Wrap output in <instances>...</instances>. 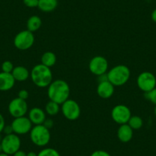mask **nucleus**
Returning <instances> with one entry per match:
<instances>
[{
  "mask_svg": "<svg viewBox=\"0 0 156 156\" xmlns=\"http://www.w3.org/2000/svg\"><path fill=\"white\" fill-rule=\"evenodd\" d=\"M70 86L64 80H55L48 87V97L49 100L61 105L69 99Z\"/></svg>",
  "mask_w": 156,
  "mask_h": 156,
  "instance_id": "f257e3e1",
  "label": "nucleus"
},
{
  "mask_svg": "<svg viewBox=\"0 0 156 156\" xmlns=\"http://www.w3.org/2000/svg\"><path fill=\"white\" fill-rule=\"evenodd\" d=\"M30 77L34 84L40 88L48 87L53 81V73L51 68L42 64H37L31 69Z\"/></svg>",
  "mask_w": 156,
  "mask_h": 156,
  "instance_id": "f03ea898",
  "label": "nucleus"
},
{
  "mask_svg": "<svg viewBox=\"0 0 156 156\" xmlns=\"http://www.w3.org/2000/svg\"><path fill=\"white\" fill-rule=\"evenodd\" d=\"M107 77L114 87L122 86L129 80L130 70L124 64H119L107 71Z\"/></svg>",
  "mask_w": 156,
  "mask_h": 156,
  "instance_id": "7ed1b4c3",
  "label": "nucleus"
},
{
  "mask_svg": "<svg viewBox=\"0 0 156 156\" xmlns=\"http://www.w3.org/2000/svg\"><path fill=\"white\" fill-rule=\"evenodd\" d=\"M29 133L31 141L37 146L44 147L50 142V129L46 128L44 126H34Z\"/></svg>",
  "mask_w": 156,
  "mask_h": 156,
  "instance_id": "20e7f679",
  "label": "nucleus"
},
{
  "mask_svg": "<svg viewBox=\"0 0 156 156\" xmlns=\"http://www.w3.org/2000/svg\"><path fill=\"white\" fill-rule=\"evenodd\" d=\"M34 37L33 32H31L28 30H24L18 33L14 37L15 47L21 51H26L31 48L34 43Z\"/></svg>",
  "mask_w": 156,
  "mask_h": 156,
  "instance_id": "39448f33",
  "label": "nucleus"
},
{
  "mask_svg": "<svg viewBox=\"0 0 156 156\" xmlns=\"http://www.w3.org/2000/svg\"><path fill=\"white\" fill-rule=\"evenodd\" d=\"M2 151L5 154L12 155L14 153L20 150L21 139L18 135L12 133L9 135H5L1 142Z\"/></svg>",
  "mask_w": 156,
  "mask_h": 156,
  "instance_id": "423d86ee",
  "label": "nucleus"
},
{
  "mask_svg": "<svg viewBox=\"0 0 156 156\" xmlns=\"http://www.w3.org/2000/svg\"><path fill=\"white\" fill-rule=\"evenodd\" d=\"M61 110L63 115L68 120H76L80 115V107L76 101L68 99L61 104Z\"/></svg>",
  "mask_w": 156,
  "mask_h": 156,
  "instance_id": "0eeeda50",
  "label": "nucleus"
},
{
  "mask_svg": "<svg viewBox=\"0 0 156 156\" xmlns=\"http://www.w3.org/2000/svg\"><path fill=\"white\" fill-rule=\"evenodd\" d=\"M131 116V110L126 105H116L111 111V117L112 120L119 125L128 123Z\"/></svg>",
  "mask_w": 156,
  "mask_h": 156,
  "instance_id": "6e6552de",
  "label": "nucleus"
},
{
  "mask_svg": "<svg viewBox=\"0 0 156 156\" xmlns=\"http://www.w3.org/2000/svg\"><path fill=\"white\" fill-rule=\"evenodd\" d=\"M136 83L142 92L148 93L156 87V77L151 72H142L138 76Z\"/></svg>",
  "mask_w": 156,
  "mask_h": 156,
  "instance_id": "1a4fd4ad",
  "label": "nucleus"
},
{
  "mask_svg": "<svg viewBox=\"0 0 156 156\" xmlns=\"http://www.w3.org/2000/svg\"><path fill=\"white\" fill-rule=\"evenodd\" d=\"M8 110L10 115L14 118L25 116L28 112V103L26 100L16 97L9 103Z\"/></svg>",
  "mask_w": 156,
  "mask_h": 156,
  "instance_id": "9d476101",
  "label": "nucleus"
},
{
  "mask_svg": "<svg viewBox=\"0 0 156 156\" xmlns=\"http://www.w3.org/2000/svg\"><path fill=\"white\" fill-rule=\"evenodd\" d=\"M109 67L108 61L103 56H95L90 61L89 70L96 76L106 73Z\"/></svg>",
  "mask_w": 156,
  "mask_h": 156,
  "instance_id": "9b49d317",
  "label": "nucleus"
},
{
  "mask_svg": "<svg viewBox=\"0 0 156 156\" xmlns=\"http://www.w3.org/2000/svg\"><path fill=\"white\" fill-rule=\"evenodd\" d=\"M12 127L13 133L15 134L20 136V135H25L30 133L33 127V124L28 119V116H21L18 118H14L11 123Z\"/></svg>",
  "mask_w": 156,
  "mask_h": 156,
  "instance_id": "f8f14e48",
  "label": "nucleus"
},
{
  "mask_svg": "<svg viewBox=\"0 0 156 156\" xmlns=\"http://www.w3.org/2000/svg\"><path fill=\"white\" fill-rule=\"evenodd\" d=\"M28 117L34 126L42 125L46 119V112L39 107H33L28 112Z\"/></svg>",
  "mask_w": 156,
  "mask_h": 156,
  "instance_id": "ddd939ff",
  "label": "nucleus"
},
{
  "mask_svg": "<svg viewBox=\"0 0 156 156\" xmlns=\"http://www.w3.org/2000/svg\"><path fill=\"white\" fill-rule=\"evenodd\" d=\"M114 91H115V87L109 80L99 83L97 88V94L100 98L103 99L110 98L113 95Z\"/></svg>",
  "mask_w": 156,
  "mask_h": 156,
  "instance_id": "4468645a",
  "label": "nucleus"
},
{
  "mask_svg": "<svg viewBox=\"0 0 156 156\" xmlns=\"http://www.w3.org/2000/svg\"><path fill=\"white\" fill-rule=\"evenodd\" d=\"M117 137L120 142L124 143L130 142L133 137V129L127 123L119 125L117 130Z\"/></svg>",
  "mask_w": 156,
  "mask_h": 156,
  "instance_id": "2eb2a0df",
  "label": "nucleus"
},
{
  "mask_svg": "<svg viewBox=\"0 0 156 156\" xmlns=\"http://www.w3.org/2000/svg\"><path fill=\"white\" fill-rule=\"evenodd\" d=\"M16 80L12 73L0 72V91H8L12 89Z\"/></svg>",
  "mask_w": 156,
  "mask_h": 156,
  "instance_id": "dca6fc26",
  "label": "nucleus"
},
{
  "mask_svg": "<svg viewBox=\"0 0 156 156\" xmlns=\"http://www.w3.org/2000/svg\"><path fill=\"white\" fill-rule=\"evenodd\" d=\"M12 75L16 81L23 82L27 80L30 76V72L24 66H16L14 67Z\"/></svg>",
  "mask_w": 156,
  "mask_h": 156,
  "instance_id": "f3484780",
  "label": "nucleus"
},
{
  "mask_svg": "<svg viewBox=\"0 0 156 156\" xmlns=\"http://www.w3.org/2000/svg\"><path fill=\"white\" fill-rule=\"evenodd\" d=\"M58 0H38L37 8L44 12H51L57 8Z\"/></svg>",
  "mask_w": 156,
  "mask_h": 156,
  "instance_id": "a211bd4d",
  "label": "nucleus"
},
{
  "mask_svg": "<svg viewBox=\"0 0 156 156\" xmlns=\"http://www.w3.org/2000/svg\"><path fill=\"white\" fill-rule=\"evenodd\" d=\"M41 25H42V21L41 18L37 16H32L29 17V19L27 21V30L34 33V31H37V30L40 29Z\"/></svg>",
  "mask_w": 156,
  "mask_h": 156,
  "instance_id": "6ab92c4d",
  "label": "nucleus"
},
{
  "mask_svg": "<svg viewBox=\"0 0 156 156\" xmlns=\"http://www.w3.org/2000/svg\"><path fill=\"white\" fill-rule=\"evenodd\" d=\"M57 61V57L52 51H46L42 55L41 58V64L48 67H52L55 65Z\"/></svg>",
  "mask_w": 156,
  "mask_h": 156,
  "instance_id": "aec40b11",
  "label": "nucleus"
},
{
  "mask_svg": "<svg viewBox=\"0 0 156 156\" xmlns=\"http://www.w3.org/2000/svg\"><path fill=\"white\" fill-rule=\"evenodd\" d=\"M60 110H61L60 104L52 101V100H49L46 103L45 107H44V111H45L46 114L49 115L50 116H55V115H58Z\"/></svg>",
  "mask_w": 156,
  "mask_h": 156,
  "instance_id": "412c9836",
  "label": "nucleus"
},
{
  "mask_svg": "<svg viewBox=\"0 0 156 156\" xmlns=\"http://www.w3.org/2000/svg\"><path fill=\"white\" fill-rule=\"evenodd\" d=\"M127 124L133 130H138L140 129L143 126V120L139 115H132Z\"/></svg>",
  "mask_w": 156,
  "mask_h": 156,
  "instance_id": "4be33fe9",
  "label": "nucleus"
},
{
  "mask_svg": "<svg viewBox=\"0 0 156 156\" xmlns=\"http://www.w3.org/2000/svg\"><path fill=\"white\" fill-rule=\"evenodd\" d=\"M37 156H61V154L55 148H45L37 153Z\"/></svg>",
  "mask_w": 156,
  "mask_h": 156,
  "instance_id": "5701e85b",
  "label": "nucleus"
},
{
  "mask_svg": "<svg viewBox=\"0 0 156 156\" xmlns=\"http://www.w3.org/2000/svg\"><path fill=\"white\" fill-rule=\"evenodd\" d=\"M14 67V65H13V64L10 61H5L2 64V66H1L2 71L9 73H12Z\"/></svg>",
  "mask_w": 156,
  "mask_h": 156,
  "instance_id": "b1692460",
  "label": "nucleus"
},
{
  "mask_svg": "<svg viewBox=\"0 0 156 156\" xmlns=\"http://www.w3.org/2000/svg\"><path fill=\"white\" fill-rule=\"evenodd\" d=\"M145 97L156 106V87L148 93H145Z\"/></svg>",
  "mask_w": 156,
  "mask_h": 156,
  "instance_id": "393cba45",
  "label": "nucleus"
},
{
  "mask_svg": "<svg viewBox=\"0 0 156 156\" xmlns=\"http://www.w3.org/2000/svg\"><path fill=\"white\" fill-rule=\"evenodd\" d=\"M23 3L28 8H35L38 5V0H23Z\"/></svg>",
  "mask_w": 156,
  "mask_h": 156,
  "instance_id": "a878e982",
  "label": "nucleus"
},
{
  "mask_svg": "<svg viewBox=\"0 0 156 156\" xmlns=\"http://www.w3.org/2000/svg\"><path fill=\"white\" fill-rule=\"evenodd\" d=\"M28 97H29V93L27 90H21L18 94V97L24 100H26Z\"/></svg>",
  "mask_w": 156,
  "mask_h": 156,
  "instance_id": "bb28decb",
  "label": "nucleus"
},
{
  "mask_svg": "<svg viewBox=\"0 0 156 156\" xmlns=\"http://www.w3.org/2000/svg\"><path fill=\"white\" fill-rule=\"evenodd\" d=\"M90 156H111V155L106 151H103V150H97V151H94V152L90 154Z\"/></svg>",
  "mask_w": 156,
  "mask_h": 156,
  "instance_id": "cd10ccee",
  "label": "nucleus"
},
{
  "mask_svg": "<svg viewBox=\"0 0 156 156\" xmlns=\"http://www.w3.org/2000/svg\"><path fill=\"white\" fill-rule=\"evenodd\" d=\"M42 125L44 126L47 129H51L54 126V121L51 118H46V119L44 120V123Z\"/></svg>",
  "mask_w": 156,
  "mask_h": 156,
  "instance_id": "c85d7f7f",
  "label": "nucleus"
},
{
  "mask_svg": "<svg viewBox=\"0 0 156 156\" xmlns=\"http://www.w3.org/2000/svg\"><path fill=\"white\" fill-rule=\"evenodd\" d=\"M2 133H5V135H9L12 134V133H13L12 127L11 125H5V127H4Z\"/></svg>",
  "mask_w": 156,
  "mask_h": 156,
  "instance_id": "c756f323",
  "label": "nucleus"
},
{
  "mask_svg": "<svg viewBox=\"0 0 156 156\" xmlns=\"http://www.w3.org/2000/svg\"><path fill=\"white\" fill-rule=\"evenodd\" d=\"M5 126V118H4V116L2 115V114L0 113V133H2Z\"/></svg>",
  "mask_w": 156,
  "mask_h": 156,
  "instance_id": "7c9ffc66",
  "label": "nucleus"
},
{
  "mask_svg": "<svg viewBox=\"0 0 156 156\" xmlns=\"http://www.w3.org/2000/svg\"><path fill=\"white\" fill-rule=\"evenodd\" d=\"M106 80H108L107 73H104V74H102V75H100V76H98V81H99V83H100V82L106 81Z\"/></svg>",
  "mask_w": 156,
  "mask_h": 156,
  "instance_id": "2f4dec72",
  "label": "nucleus"
},
{
  "mask_svg": "<svg viewBox=\"0 0 156 156\" xmlns=\"http://www.w3.org/2000/svg\"><path fill=\"white\" fill-rule=\"evenodd\" d=\"M12 156H27V153L25 152L22 150H19L18 151H16V153L12 154Z\"/></svg>",
  "mask_w": 156,
  "mask_h": 156,
  "instance_id": "473e14b6",
  "label": "nucleus"
},
{
  "mask_svg": "<svg viewBox=\"0 0 156 156\" xmlns=\"http://www.w3.org/2000/svg\"><path fill=\"white\" fill-rule=\"evenodd\" d=\"M151 20H152L153 22H155V23H156V9H155L153 10L152 12H151Z\"/></svg>",
  "mask_w": 156,
  "mask_h": 156,
  "instance_id": "72a5a7b5",
  "label": "nucleus"
},
{
  "mask_svg": "<svg viewBox=\"0 0 156 156\" xmlns=\"http://www.w3.org/2000/svg\"><path fill=\"white\" fill-rule=\"evenodd\" d=\"M27 156H37V154L34 151H29L27 153Z\"/></svg>",
  "mask_w": 156,
  "mask_h": 156,
  "instance_id": "f704fd0d",
  "label": "nucleus"
},
{
  "mask_svg": "<svg viewBox=\"0 0 156 156\" xmlns=\"http://www.w3.org/2000/svg\"><path fill=\"white\" fill-rule=\"evenodd\" d=\"M0 156H10V155L8 154H5V153L4 152H2V153H0Z\"/></svg>",
  "mask_w": 156,
  "mask_h": 156,
  "instance_id": "c9c22d12",
  "label": "nucleus"
},
{
  "mask_svg": "<svg viewBox=\"0 0 156 156\" xmlns=\"http://www.w3.org/2000/svg\"><path fill=\"white\" fill-rule=\"evenodd\" d=\"M2 152H3V151H2V145H1V143H0V153H2Z\"/></svg>",
  "mask_w": 156,
  "mask_h": 156,
  "instance_id": "e433bc0d",
  "label": "nucleus"
},
{
  "mask_svg": "<svg viewBox=\"0 0 156 156\" xmlns=\"http://www.w3.org/2000/svg\"><path fill=\"white\" fill-rule=\"evenodd\" d=\"M154 115H155V117H156V106H155V107H154Z\"/></svg>",
  "mask_w": 156,
  "mask_h": 156,
  "instance_id": "4c0bfd02",
  "label": "nucleus"
},
{
  "mask_svg": "<svg viewBox=\"0 0 156 156\" xmlns=\"http://www.w3.org/2000/svg\"><path fill=\"white\" fill-rule=\"evenodd\" d=\"M2 136H1V133H0V143H1V142H2Z\"/></svg>",
  "mask_w": 156,
  "mask_h": 156,
  "instance_id": "58836bf2",
  "label": "nucleus"
},
{
  "mask_svg": "<svg viewBox=\"0 0 156 156\" xmlns=\"http://www.w3.org/2000/svg\"><path fill=\"white\" fill-rule=\"evenodd\" d=\"M81 156H82V155H81Z\"/></svg>",
  "mask_w": 156,
  "mask_h": 156,
  "instance_id": "ea45409f",
  "label": "nucleus"
}]
</instances>
